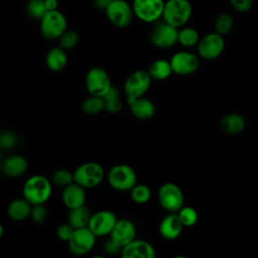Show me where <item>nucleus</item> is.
I'll list each match as a JSON object with an SVG mask.
<instances>
[{"label": "nucleus", "mask_w": 258, "mask_h": 258, "mask_svg": "<svg viewBox=\"0 0 258 258\" xmlns=\"http://www.w3.org/2000/svg\"><path fill=\"white\" fill-rule=\"evenodd\" d=\"M51 195L52 182L45 175H30L23 183L22 197L31 205L46 204Z\"/></svg>", "instance_id": "obj_1"}, {"label": "nucleus", "mask_w": 258, "mask_h": 258, "mask_svg": "<svg viewBox=\"0 0 258 258\" xmlns=\"http://www.w3.org/2000/svg\"><path fill=\"white\" fill-rule=\"evenodd\" d=\"M74 181V174L68 168H57L51 175L52 184L63 188Z\"/></svg>", "instance_id": "obj_31"}, {"label": "nucleus", "mask_w": 258, "mask_h": 258, "mask_svg": "<svg viewBox=\"0 0 258 258\" xmlns=\"http://www.w3.org/2000/svg\"><path fill=\"white\" fill-rule=\"evenodd\" d=\"M200 40V34L197 29L188 26H182L178 28L177 42L184 47H192L198 44Z\"/></svg>", "instance_id": "obj_27"}, {"label": "nucleus", "mask_w": 258, "mask_h": 258, "mask_svg": "<svg viewBox=\"0 0 258 258\" xmlns=\"http://www.w3.org/2000/svg\"><path fill=\"white\" fill-rule=\"evenodd\" d=\"M44 4L47 11L55 10L57 8V0H44Z\"/></svg>", "instance_id": "obj_42"}, {"label": "nucleus", "mask_w": 258, "mask_h": 258, "mask_svg": "<svg viewBox=\"0 0 258 258\" xmlns=\"http://www.w3.org/2000/svg\"><path fill=\"white\" fill-rule=\"evenodd\" d=\"M183 230V226L177 216V213H169L161 220L159 224V233L166 240L178 238Z\"/></svg>", "instance_id": "obj_20"}, {"label": "nucleus", "mask_w": 258, "mask_h": 258, "mask_svg": "<svg viewBox=\"0 0 258 258\" xmlns=\"http://www.w3.org/2000/svg\"><path fill=\"white\" fill-rule=\"evenodd\" d=\"M178 28L166 23L163 20H157L150 31V42L158 48H168L177 43Z\"/></svg>", "instance_id": "obj_10"}, {"label": "nucleus", "mask_w": 258, "mask_h": 258, "mask_svg": "<svg viewBox=\"0 0 258 258\" xmlns=\"http://www.w3.org/2000/svg\"><path fill=\"white\" fill-rule=\"evenodd\" d=\"M172 73L178 76H187L196 73L200 67L198 55L187 50H180L172 54L169 59Z\"/></svg>", "instance_id": "obj_14"}, {"label": "nucleus", "mask_w": 258, "mask_h": 258, "mask_svg": "<svg viewBox=\"0 0 258 258\" xmlns=\"http://www.w3.org/2000/svg\"><path fill=\"white\" fill-rule=\"evenodd\" d=\"M45 64L52 72H60L68 64V54L60 46L50 48L45 55Z\"/></svg>", "instance_id": "obj_24"}, {"label": "nucleus", "mask_w": 258, "mask_h": 258, "mask_svg": "<svg viewBox=\"0 0 258 258\" xmlns=\"http://www.w3.org/2000/svg\"><path fill=\"white\" fill-rule=\"evenodd\" d=\"M112 2V0H93L94 5L100 9V10H104L107 8V6Z\"/></svg>", "instance_id": "obj_41"}, {"label": "nucleus", "mask_w": 258, "mask_h": 258, "mask_svg": "<svg viewBox=\"0 0 258 258\" xmlns=\"http://www.w3.org/2000/svg\"><path fill=\"white\" fill-rule=\"evenodd\" d=\"M26 8L28 14L35 19H40L47 11L44 0H29Z\"/></svg>", "instance_id": "obj_34"}, {"label": "nucleus", "mask_w": 258, "mask_h": 258, "mask_svg": "<svg viewBox=\"0 0 258 258\" xmlns=\"http://www.w3.org/2000/svg\"><path fill=\"white\" fill-rule=\"evenodd\" d=\"M199 55L207 60L219 57L225 48V40L222 35L217 32H210L200 37L197 44Z\"/></svg>", "instance_id": "obj_13"}, {"label": "nucleus", "mask_w": 258, "mask_h": 258, "mask_svg": "<svg viewBox=\"0 0 258 258\" xmlns=\"http://www.w3.org/2000/svg\"><path fill=\"white\" fill-rule=\"evenodd\" d=\"M2 162V154H1V149H0V164Z\"/></svg>", "instance_id": "obj_44"}, {"label": "nucleus", "mask_w": 258, "mask_h": 258, "mask_svg": "<svg viewBox=\"0 0 258 258\" xmlns=\"http://www.w3.org/2000/svg\"><path fill=\"white\" fill-rule=\"evenodd\" d=\"M246 126L245 118L239 113H228L220 120V127L222 131L230 135L241 133Z\"/></svg>", "instance_id": "obj_23"}, {"label": "nucleus", "mask_w": 258, "mask_h": 258, "mask_svg": "<svg viewBox=\"0 0 258 258\" xmlns=\"http://www.w3.org/2000/svg\"><path fill=\"white\" fill-rule=\"evenodd\" d=\"M117 221L116 215L109 210H101L91 215L88 228L96 237L108 236Z\"/></svg>", "instance_id": "obj_15"}, {"label": "nucleus", "mask_w": 258, "mask_h": 258, "mask_svg": "<svg viewBox=\"0 0 258 258\" xmlns=\"http://www.w3.org/2000/svg\"><path fill=\"white\" fill-rule=\"evenodd\" d=\"M39 20L40 33L45 39H57L67 30V19L64 15L57 9L46 11Z\"/></svg>", "instance_id": "obj_5"}, {"label": "nucleus", "mask_w": 258, "mask_h": 258, "mask_svg": "<svg viewBox=\"0 0 258 258\" xmlns=\"http://www.w3.org/2000/svg\"><path fill=\"white\" fill-rule=\"evenodd\" d=\"M74 181L86 189L98 186L105 177L103 166L96 161H87L80 164L73 172Z\"/></svg>", "instance_id": "obj_3"}, {"label": "nucleus", "mask_w": 258, "mask_h": 258, "mask_svg": "<svg viewBox=\"0 0 258 258\" xmlns=\"http://www.w3.org/2000/svg\"><path fill=\"white\" fill-rule=\"evenodd\" d=\"M110 238L121 247L130 243L135 239L136 228L132 221L128 219H120L116 221L113 229L109 234Z\"/></svg>", "instance_id": "obj_16"}, {"label": "nucleus", "mask_w": 258, "mask_h": 258, "mask_svg": "<svg viewBox=\"0 0 258 258\" xmlns=\"http://www.w3.org/2000/svg\"><path fill=\"white\" fill-rule=\"evenodd\" d=\"M3 234H4V227H3L2 223L0 222V238L3 236Z\"/></svg>", "instance_id": "obj_43"}, {"label": "nucleus", "mask_w": 258, "mask_h": 258, "mask_svg": "<svg viewBox=\"0 0 258 258\" xmlns=\"http://www.w3.org/2000/svg\"><path fill=\"white\" fill-rule=\"evenodd\" d=\"M231 6L238 12L244 13L251 9L253 0H229Z\"/></svg>", "instance_id": "obj_39"}, {"label": "nucleus", "mask_w": 258, "mask_h": 258, "mask_svg": "<svg viewBox=\"0 0 258 258\" xmlns=\"http://www.w3.org/2000/svg\"><path fill=\"white\" fill-rule=\"evenodd\" d=\"M73 232H74V227L69 222H67V223H61L57 226L55 234L60 241L68 242Z\"/></svg>", "instance_id": "obj_38"}, {"label": "nucleus", "mask_w": 258, "mask_h": 258, "mask_svg": "<svg viewBox=\"0 0 258 258\" xmlns=\"http://www.w3.org/2000/svg\"><path fill=\"white\" fill-rule=\"evenodd\" d=\"M147 72L152 80H157V81L166 80L172 74L169 60L162 59V58L153 60L150 63Z\"/></svg>", "instance_id": "obj_26"}, {"label": "nucleus", "mask_w": 258, "mask_h": 258, "mask_svg": "<svg viewBox=\"0 0 258 258\" xmlns=\"http://www.w3.org/2000/svg\"><path fill=\"white\" fill-rule=\"evenodd\" d=\"M158 202L163 210L168 213H177L184 203L181 188L173 182H165L158 189Z\"/></svg>", "instance_id": "obj_6"}, {"label": "nucleus", "mask_w": 258, "mask_h": 258, "mask_svg": "<svg viewBox=\"0 0 258 258\" xmlns=\"http://www.w3.org/2000/svg\"><path fill=\"white\" fill-rule=\"evenodd\" d=\"M18 143L17 135L11 131H4L0 133V149H13Z\"/></svg>", "instance_id": "obj_36"}, {"label": "nucleus", "mask_w": 258, "mask_h": 258, "mask_svg": "<svg viewBox=\"0 0 258 258\" xmlns=\"http://www.w3.org/2000/svg\"><path fill=\"white\" fill-rule=\"evenodd\" d=\"M104 101H105V111H107L108 113L117 114L123 108V103L120 99V96L107 98V99H104Z\"/></svg>", "instance_id": "obj_37"}, {"label": "nucleus", "mask_w": 258, "mask_h": 258, "mask_svg": "<svg viewBox=\"0 0 258 258\" xmlns=\"http://www.w3.org/2000/svg\"><path fill=\"white\" fill-rule=\"evenodd\" d=\"M0 169L5 176L17 178L25 174L28 170V161L20 154H11L2 159Z\"/></svg>", "instance_id": "obj_17"}, {"label": "nucleus", "mask_w": 258, "mask_h": 258, "mask_svg": "<svg viewBox=\"0 0 258 258\" xmlns=\"http://www.w3.org/2000/svg\"><path fill=\"white\" fill-rule=\"evenodd\" d=\"M109 185L119 191L130 190L137 183L135 170L127 164H116L112 166L106 175Z\"/></svg>", "instance_id": "obj_4"}, {"label": "nucleus", "mask_w": 258, "mask_h": 258, "mask_svg": "<svg viewBox=\"0 0 258 258\" xmlns=\"http://www.w3.org/2000/svg\"><path fill=\"white\" fill-rule=\"evenodd\" d=\"M127 103L129 105L131 114L137 119H141V120L150 119L154 116L156 112L154 103L151 100L144 98L143 96L132 99V100H127Z\"/></svg>", "instance_id": "obj_21"}, {"label": "nucleus", "mask_w": 258, "mask_h": 258, "mask_svg": "<svg viewBox=\"0 0 258 258\" xmlns=\"http://www.w3.org/2000/svg\"><path fill=\"white\" fill-rule=\"evenodd\" d=\"M32 205L23 197L12 200L7 206V216L14 222H22L29 218Z\"/></svg>", "instance_id": "obj_22"}, {"label": "nucleus", "mask_w": 258, "mask_h": 258, "mask_svg": "<svg viewBox=\"0 0 258 258\" xmlns=\"http://www.w3.org/2000/svg\"><path fill=\"white\" fill-rule=\"evenodd\" d=\"M85 87L90 95L104 97L112 87L110 76L103 68L94 67L86 74Z\"/></svg>", "instance_id": "obj_8"}, {"label": "nucleus", "mask_w": 258, "mask_h": 258, "mask_svg": "<svg viewBox=\"0 0 258 258\" xmlns=\"http://www.w3.org/2000/svg\"><path fill=\"white\" fill-rule=\"evenodd\" d=\"M105 13L108 20L118 28L128 27L134 17L132 5L125 0H112Z\"/></svg>", "instance_id": "obj_9"}, {"label": "nucleus", "mask_w": 258, "mask_h": 258, "mask_svg": "<svg viewBox=\"0 0 258 258\" xmlns=\"http://www.w3.org/2000/svg\"><path fill=\"white\" fill-rule=\"evenodd\" d=\"M96 239L97 237L88 227L74 229L71 238L67 242L69 251L75 256L87 255L93 250Z\"/></svg>", "instance_id": "obj_7"}, {"label": "nucleus", "mask_w": 258, "mask_h": 258, "mask_svg": "<svg viewBox=\"0 0 258 258\" xmlns=\"http://www.w3.org/2000/svg\"><path fill=\"white\" fill-rule=\"evenodd\" d=\"M57 39H58L59 46L61 48H63L64 50H70L78 44L80 37L77 31L67 29Z\"/></svg>", "instance_id": "obj_33"}, {"label": "nucleus", "mask_w": 258, "mask_h": 258, "mask_svg": "<svg viewBox=\"0 0 258 258\" xmlns=\"http://www.w3.org/2000/svg\"><path fill=\"white\" fill-rule=\"evenodd\" d=\"M130 198L135 204H138V205L146 204L151 198V189L146 184L136 183L130 189Z\"/></svg>", "instance_id": "obj_30"}, {"label": "nucleus", "mask_w": 258, "mask_h": 258, "mask_svg": "<svg viewBox=\"0 0 258 258\" xmlns=\"http://www.w3.org/2000/svg\"><path fill=\"white\" fill-rule=\"evenodd\" d=\"M81 108L87 115H97L105 110V101L103 97L90 95L82 102Z\"/></svg>", "instance_id": "obj_28"}, {"label": "nucleus", "mask_w": 258, "mask_h": 258, "mask_svg": "<svg viewBox=\"0 0 258 258\" xmlns=\"http://www.w3.org/2000/svg\"><path fill=\"white\" fill-rule=\"evenodd\" d=\"M134 16L145 23H154L161 19L164 0H133Z\"/></svg>", "instance_id": "obj_11"}, {"label": "nucleus", "mask_w": 258, "mask_h": 258, "mask_svg": "<svg viewBox=\"0 0 258 258\" xmlns=\"http://www.w3.org/2000/svg\"><path fill=\"white\" fill-rule=\"evenodd\" d=\"M91 215L89 208L86 207V205H83L69 211L68 222L74 227V229L88 227Z\"/></svg>", "instance_id": "obj_25"}, {"label": "nucleus", "mask_w": 258, "mask_h": 258, "mask_svg": "<svg viewBox=\"0 0 258 258\" xmlns=\"http://www.w3.org/2000/svg\"><path fill=\"white\" fill-rule=\"evenodd\" d=\"M122 247L120 245H118L116 242H114L111 238L106 241L105 245H104V251L109 254V255H115L119 252H121Z\"/></svg>", "instance_id": "obj_40"}, {"label": "nucleus", "mask_w": 258, "mask_h": 258, "mask_svg": "<svg viewBox=\"0 0 258 258\" xmlns=\"http://www.w3.org/2000/svg\"><path fill=\"white\" fill-rule=\"evenodd\" d=\"M177 216L183 227H192L198 223L199 214L192 207H182L178 212Z\"/></svg>", "instance_id": "obj_32"}, {"label": "nucleus", "mask_w": 258, "mask_h": 258, "mask_svg": "<svg viewBox=\"0 0 258 258\" xmlns=\"http://www.w3.org/2000/svg\"><path fill=\"white\" fill-rule=\"evenodd\" d=\"M151 77L147 71L137 70L132 72L124 83V91L127 100H132L144 96L151 86Z\"/></svg>", "instance_id": "obj_12"}, {"label": "nucleus", "mask_w": 258, "mask_h": 258, "mask_svg": "<svg viewBox=\"0 0 258 258\" xmlns=\"http://www.w3.org/2000/svg\"><path fill=\"white\" fill-rule=\"evenodd\" d=\"M123 258H154L156 253L154 247L145 240L134 239L121 249Z\"/></svg>", "instance_id": "obj_18"}, {"label": "nucleus", "mask_w": 258, "mask_h": 258, "mask_svg": "<svg viewBox=\"0 0 258 258\" xmlns=\"http://www.w3.org/2000/svg\"><path fill=\"white\" fill-rule=\"evenodd\" d=\"M87 194L86 188L77 182L73 181L64 186L61 191V202L69 210L81 207L86 204Z\"/></svg>", "instance_id": "obj_19"}, {"label": "nucleus", "mask_w": 258, "mask_h": 258, "mask_svg": "<svg viewBox=\"0 0 258 258\" xmlns=\"http://www.w3.org/2000/svg\"><path fill=\"white\" fill-rule=\"evenodd\" d=\"M192 6L189 0H167L164 2L161 19L166 23L180 28L190 19Z\"/></svg>", "instance_id": "obj_2"}, {"label": "nucleus", "mask_w": 258, "mask_h": 258, "mask_svg": "<svg viewBox=\"0 0 258 258\" xmlns=\"http://www.w3.org/2000/svg\"><path fill=\"white\" fill-rule=\"evenodd\" d=\"M48 217V210L45 207V204L32 205L29 218L36 224H41L46 221Z\"/></svg>", "instance_id": "obj_35"}, {"label": "nucleus", "mask_w": 258, "mask_h": 258, "mask_svg": "<svg viewBox=\"0 0 258 258\" xmlns=\"http://www.w3.org/2000/svg\"><path fill=\"white\" fill-rule=\"evenodd\" d=\"M233 27H234V19L232 15H230L229 13H220L214 21L215 32L219 33L222 36L230 33Z\"/></svg>", "instance_id": "obj_29"}]
</instances>
